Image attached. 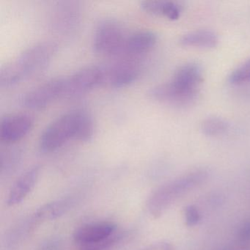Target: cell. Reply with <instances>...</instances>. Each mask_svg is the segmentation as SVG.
<instances>
[{
    "mask_svg": "<svg viewBox=\"0 0 250 250\" xmlns=\"http://www.w3.org/2000/svg\"><path fill=\"white\" fill-rule=\"evenodd\" d=\"M33 121L26 114L5 117L0 124V137L6 143H15L24 138L33 128Z\"/></svg>",
    "mask_w": 250,
    "mask_h": 250,
    "instance_id": "30bf717a",
    "label": "cell"
},
{
    "mask_svg": "<svg viewBox=\"0 0 250 250\" xmlns=\"http://www.w3.org/2000/svg\"><path fill=\"white\" fill-rule=\"evenodd\" d=\"M141 8L148 14L162 16L172 21L178 20L182 11L181 5L172 1H144Z\"/></svg>",
    "mask_w": 250,
    "mask_h": 250,
    "instance_id": "4fadbf2b",
    "label": "cell"
},
{
    "mask_svg": "<svg viewBox=\"0 0 250 250\" xmlns=\"http://www.w3.org/2000/svg\"><path fill=\"white\" fill-rule=\"evenodd\" d=\"M56 51L52 43L34 45L4 65L0 71V86L16 85L43 70L49 64Z\"/></svg>",
    "mask_w": 250,
    "mask_h": 250,
    "instance_id": "3957f363",
    "label": "cell"
},
{
    "mask_svg": "<svg viewBox=\"0 0 250 250\" xmlns=\"http://www.w3.org/2000/svg\"><path fill=\"white\" fill-rule=\"evenodd\" d=\"M65 95V78L53 79L26 93L23 104L28 109H42Z\"/></svg>",
    "mask_w": 250,
    "mask_h": 250,
    "instance_id": "52a82bcc",
    "label": "cell"
},
{
    "mask_svg": "<svg viewBox=\"0 0 250 250\" xmlns=\"http://www.w3.org/2000/svg\"><path fill=\"white\" fill-rule=\"evenodd\" d=\"M186 224L187 226L193 227L197 225L200 221V213L198 209L192 205L187 206L184 210Z\"/></svg>",
    "mask_w": 250,
    "mask_h": 250,
    "instance_id": "d6986e66",
    "label": "cell"
},
{
    "mask_svg": "<svg viewBox=\"0 0 250 250\" xmlns=\"http://www.w3.org/2000/svg\"><path fill=\"white\" fill-rule=\"evenodd\" d=\"M127 37L123 27L113 20H105L98 25L93 39L95 52L113 56L124 52Z\"/></svg>",
    "mask_w": 250,
    "mask_h": 250,
    "instance_id": "5b68a950",
    "label": "cell"
},
{
    "mask_svg": "<svg viewBox=\"0 0 250 250\" xmlns=\"http://www.w3.org/2000/svg\"><path fill=\"white\" fill-rule=\"evenodd\" d=\"M202 131L209 137H216L222 135L228 129V124L217 117H210L205 120L202 124Z\"/></svg>",
    "mask_w": 250,
    "mask_h": 250,
    "instance_id": "2e32d148",
    "label": "cell"
},
{
    "mask_svg": "<svg viewBox=\"0 0 250 250\" xmlns=\"http://www.w3.org/2000/svg\"><path fill=\"white\" fill-rule=\"evenodd\" d=\"M105 83L111 87H124L129 85L138 78L140 65L135 59L126 58L105 67Z\"/></svg>",
    "mask_w": 250,
    "mask_h": 250,
    "instance_id": "ba28073f",
    "label": "cell"
},
{
    "mask_svg": "<svg viewBox=\"0 0 250 250\" xmlns=\"http://www.w3.org/2000/svg\"><path fill=\"white\" fill-rule=\"evenodd\" d=\"M229 81L233 84H244L250 82V59L231 73Z\"/></svg>",
    "mask_w": 250,
    "mask_h": 250,
    "instance_id": "e0dca14e",
    "label": "cell"
},
{
    "mask_svg": "<svg viewBox=\"0 0 250 250\" xmlns=\"http://www.w3.org/2000/svg\"><path fill=\"white\" fill-rule=\"evenodd\" d=\"M105 67L90 65L82 68L65 78V97H74L84 94L105 83Z\"/></svg>",
    "mask_w": 250,
    "mask_h": 250,
    "instance_id": "8992f818",
    "label": "cell"
},
{
    "mask_svg": "<svg viewBox=\"0 0 250 250\" xmlns=\"http://www.w3.org/2000/svg\"><path fill=\"white\" fill-rule=\"evenodd\" d=\"M238 238L242 242L247 243L250 241V222H245L240 228Z\"/></svg>",
    "mask_w": 250,
    "mask_h": 250,
    "instance_id": "ffe728a7",
    "label": "cell"
},
{
    "mask_svg": "<svg viewBox=\"0 0 250 250\" xmlns=\"http://www.w3.org/2000/svg\"><path fill=\"white\" fill-rule=\"evenodd\" d=\"M39 168H32L17 180L8 193L7 203L14 206L22 202L36 186L39 175Z\"/></svg>",
    "mask_w": 250,
    "mask_h": 250,
    "instance_id": "8fae6325",
    "label": "cell"
},
{
    "mask_svg": "<svg viewBox=\"0 0 250 250\" xmlns=\"http://www.w3.org/2000/svg\"><path fill=\"white\" fill-rule=\"evenodd\" d=\"M124 235L121 232H115L113 235L109 236V238L105 239L104 241L95 244V245L90 246V247H86V248L82 249L83 250H110L115 247L117 244L121 242V240L124 238Z\"/></svg>",
    "mask_w": 250,
    "mask_h": 250,
    "instance_id": "ac0fdd59",
    "label": "cell"
},
{
    "mask_svg": "<svg viewBox=\"0 0 250 250\" xmlns=\"http://www.w3.org/2000/svg\"><path fill=\"white\" fill-rule=\"evenodd\" d=\"M157 42V36L153 32L143 30L127 37L124 52L130 56H138L148 52Z\"/></svg>",
    "mask_w": 250,
    "mask_h": 250,
    "instance_id": "7c38bea8",
    "label": "cell"
},
{
    "mask_svg": "<svg viewBox=\"0 0 250 250\" xmlns=\"http://www.w3.org/2000/svg\"><path fill=\"white\" fill-rule=\"evenodd\" d=\"M93 133L91 116L85 111H71L48 125L41 137L40 148L45 153L55 151L71 140L89 141Z\"/></svg>",
    "mask_w": 250,
    "mask_h": 250,
    "instance_id": "6da1fadb",
    "label": "cell"
},
{
    "mask_svg": "<svg viewBox=\"0 0 250 250\" xmlns=\"http://www.w3.org/2000/svg\"><path fill=\"white\" fill-rule=\"evenodd\" d=\"M116 231L117 226L112 222L87 224L74 232V240L81 249H84L104 241Z\"/></svg>",
    "mask_w": 250,
    "mask_h": 250,
    "instance_id": "9c48e42d",
    "label": "cell"
},
{
    "mask_svg": "<svg viewBox=\"0 0 250 250\" xmlns=\"http://www.w3.org/2000/svg\"><path fill=\"white\" fill-rule=\"evenodd\" d=\"M203 81L201 66L189 62L180 67L170 82L152 89L150 95L153 99L160 102L185 106L196 99Z\"/></svg>",
    "mask_w": 250,
    "mask_h": 250,
    "instance_id": "7a4b0ae2",
    "label": "cell"
},
{
    "mask_svg": "<svg viewBox=\"0 0 250 250\" xmlns=\"http://www.w3.org/2000/svg\"><path fill=\"white\" fill-rule=\"evenodd\" d=\"M202 173L192 174L168 183L158 188L149 199L147 208L154 217H159L181 194L196 186L203 179Z\"/></svg>",
    "mask_w": 250,
    "mask_h": 250,
    "instance_id": "277c9868",
    "label": "cell"
},
{
    "mask_svg": "<svg viewBox=\"0 0 250 250\" xmlns=\"http://www.w3.org/2000/svg\"><path fill=\"white\" fill-rule=\"evenodd\" d=\"M69 207L70 202L66 200L52 202L41 207L35 213V217L41 222L53 220L63 215Z\"/></svg>",
    "mask_w": 250,
    "mask_h": 250,
    "instance_id": "9a60e30c",
    "label": "cell"
},
{
    "mask_svg": "<svg viewBox=\"0 0 250 250\" xmlns=\"http://www.w3.org/2000/svg\"><path fill=\"white\" fill-rule=\"evenodd\" d=\"M179 42L184 46L212 49L217 46L219 39L217 35L213 31L201 30L184 35L181 38Z\"/></svg>",
    "mask_w": 250,
    "mask_h": 250,
    "instance_id": "5bb4252c",
    "label": "cell"
},
{
    "mask_svg": "<svg viewBox=\"0 0 250 250\" xmlns=\"http://www.w3.org/2000/svg\"><path fill=\"white\" fill-rule=\"evenodd\" d=\"M143 250H172V247L167 242H159L151 244Z\"/></svg>",
    "mask_w": 250,
    "mask_h": 250,
    "instance_id": "44dd1931",
    "label": "cell"
}]
</instances>
